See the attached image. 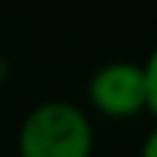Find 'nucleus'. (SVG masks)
<instances>
[{
    "label": "nucleus",
    "instance_id": "1",
    "mask_svg": "<svg viewBox=\"0 0 157 157\" xmlns=\"http://www.w3.org/2000/svg\"><path fill=\"white\" fill-rule=\"evenodd\" d=\"M18 157H91L94 124L88 112L70 100H42L18 124Z\"/></svg>",
    "mask_w": 157,
    "mask_h": 157
},
{
    "label": "nucleus",
    "instance_id": "2",
    "mask_svg": "<svg viewBox=\"0 0 157 157\" xmlns=\"http://www.w3.org/2000/svg\"><path fill=\"white\" fill-rule=\"evenodd\" d=\"M88 103L106 121H130L148 112L145 73L136 60H106L88 78Z\"/></svg>",
    "mask_w": 157,
    "mask_h": 157
},
{
    "label": "nucleus",
    "instance_id": "3",
    "mask_svg": "<svg viewBox=\"0 0 157 157\" xmlns=\"http://www.w3.org/2000/svg\"><path fill=\"white\" fill-rule=\"evenodd\" d=\"M142 73H145V100H148V112L157 118V45L151 48V55L145 58Z\"/></svg>",
    "mask_w": 157,
    "mask_h": 157
},
{
    "label": "nucleus",
    "instance_id": "4",
    "mask_svg": "<svg viewBox=\"0 0 157 157\" xmlns=\"http://www.w3.org/2000/svg\"><path fill=\"white\" fill-rule=\"evenodd\" d=\"M139 157H157V124L148 130V136L139 145Z\"/></svg>",
    "mask_w": 157,
    "mask_h": 157
},
{
    "label": "nucleus",
    "instance_id": "5",
    "mask_svg": "<svg viewBox=\"0 0 157 157\" xmlns=\"http://www.w3.org/2000/svg\"><path fill=\"white\" fill-rule=\"evenodd\" d=\"M3 78H9V58L6 55H0V82Z\"/></svg>",
    "mask_w": 157,
    "mask_h": 157
}]
</instances>
